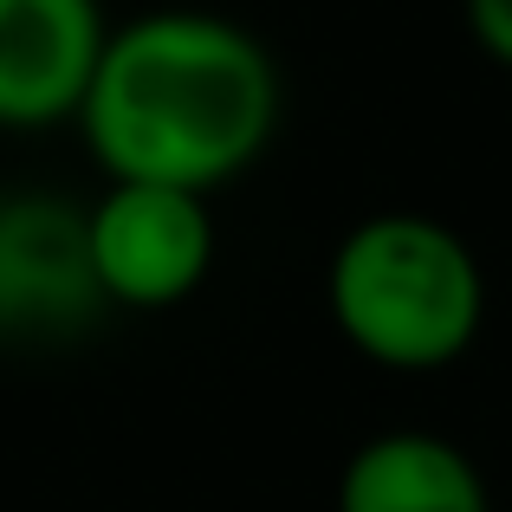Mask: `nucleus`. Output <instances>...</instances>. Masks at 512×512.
I'll list each match as a JSON object with an SVG mask.
<instances>
[{"instance_id":"f03ea898","label":"nucleus","mask_w":512,"mask_h":512,"mask_svg":"<svg viewBox=\"0 0 512 512\" xmlns=\"http://www.w3.org/2000/svg\"><path fill=\"white\" fill-rule=\"evenodd\" d=\"M325 299L344 344L383 370H448L487 325V273L435 214H370L338 240Z\"/></svg>"},{"instance_id":"7ed1b4c3","label":"nucleus","mask_w":512,"mask_h":512,"mask_svg":"<svg viewBox=\"0 0 512 512\" xmlns=\"http://www.w3.org/2000/svg\"><path fill=\"white\" fill-rule=\"evenodd\" d=\"M85 227H91V266H98V286L111 305H137V312L175 305L214 266L208 201L188 188L117 182L85 214Z\"/></svg>"},{"instance_id":"39448f33","label":"nucleus","mask_w":512,"mask_h":512,"mask_svg":"<svg viewBox=\"0 0 512 512\" xmlns=\"http://www.w3.org/2000/svg\"><path fill=\"white\" fill-rule=\"evenodd\" d=\"M104 39L98 0H0V124L46 130L78 117Z\"/></svg>"},{"instance_id":"423d86ee","label":"nucleus","mask_w":512,"mask_h":512,"mask_svg":"<svg viewBox=\"0 0 512 512\" xmlns=\"http://www.w3.org/2000/svg\"><path fill=\"white\" fill-rule=\"evenodd\" d=\"M338 512H493L487 474L448 435L396 428L363 441L338 474Z\"/></svg>"},{"instance_id":"0eeeda50","label":"nucleus","mask_w":512,"mask_h":512,"mask_svg":"<svg viewBox=\"0 0 512 512\" xmlns=\"http://www.w3.org/2000/svg\"><path fill=\"white\" fill-rule=\"evenodd\" d=\"M467 33L500 72H512V0H467Z\"/></svg>"},{"instance_id":"20e7f679","label":"nucleus","mask_w":512,"mask_h":512,"mask_svg":"<svg viewBox=\"0 0 512 512\" xmlns=\"http://www.w3.org/2000/svg\"><path fill=\"white\" fill-rule=\"evenodd\" d=\"M104 286L91 266V227L78 208L46 195L7 201L0 214V331L59 338L98 318Z\"/></svg>"},{"instance_id":"f257e3e1","label":"nucleus","mask_w":512,"mask_h":512,"mask_svg":"<svg viewBox=\"0 0 512 512\" xmlns=\"http://www.w3.org/2000/svg\"><path fill=\"white\" fill-rule=\"evenodd\" d=\"M78 117L117 182L208 195L273 143L279 65L221 13H143L104 39Z\"/></svg>"},{"instance_id":"6e6552de","label":"nucleus","mask_w":512,"mask_h":512,"mask_svg":"<svg viewBox=\"0 0 512 512\" xmlns=\"http://www.w3.org/2000/svg\"><path fill=\"white\" fill-rule=\"evenodd\" d=\"M0 214H7V188H0Z\"/></svg>"}]
</instances>
